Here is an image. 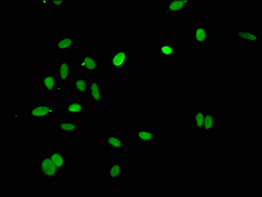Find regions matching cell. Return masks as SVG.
<instances>
[{"mask_svg": "<svg viewBox=\"0 0 262 197\" xmlns=\"http://www.w3.org/2000/svg\"><path fill=\"white\" fill-rule=\"evenodd\" d=\"M87 98L94 104H100L106 100V92L100 79H89Z\"/></svg>", "mask_w": 262, "mask_h": 197, "instance_id": "obj_5", "label": "cell"}, {"mask_svg": "<svg viewBox=\"0 0 262 197\" xmlns=\"http://www.w3.org/2000/svg\"><path fill=\"white\" fill-rule=\"evenodd\" d=\"M62 85L63 84H61L60 85H59L57 91H56V92H58V93H61V92L63 91V89H64V88H63Z\"/></svg>", "mask_w": 262, "mask_h": 197, "instance_id": "obj_25", "label": "cell"}, {"mask_svg": "<svg viewBox=\"0 0 262 197\" xmlns=\"http://www.w3.org/2000/svg\"><path fill=\"white\" fill-rule=\"evenodd\" d=\"M125 167L120 162L110 163L106 170V178L110 181H119L123 179L125 174Z\"/></svg>", "mask_w": 262, "mask_h": 197, "instance_id": "obj_15", "label": "cell"}, {"mask_svg": "<svg viewBox=\"0 0 262 197\" xmlns=\"http://www.w3.org/2000/svg\"><path fill=\"white\" fill-rule=\"evenodd\" d=\"M106 148L112 152H121L125 150V138L115 134L106 136L104 139Z\"/></svg>", "mask_w": 262, "mask_h": 197, "instance_id": "obj_8", "label": "cell"}, {"mask_svg": "<svg viewBox=\"0 0 262 197\" xmlns=\"http://www.w3.org/2000/svg\"><path fill=\"white\" fill-rule=\"evenodd\" d=\"M101 68V62L94 54L85 53L79 58V70L84 71L86 74H95Z\"/></svg>", "mask_w": 262, "mask_h": 197, "instance_id": "obj_4", "label": "cell"}, {"mask_svg": "<svg viewBox=\"0 0 262 197\" xmlns=\"http://www.w3.org/2000/svg\"><path fill=\"white\" fill-rule=\"evenodd\" d=\"M191 3V0H169L163 10V16H180L189 10Z\"/></svg>", "mask_w": 262, "mask_h": 197, "instance_id": "obj_6", "label": "cell"}, {"mask_svg": "<svg viewBox=\"0 0 262 197\" xmlns=\"http://www.w3.org/2000/svg\"><path fill=\"white\" fill-rule=\"evenodd\" d=\"M130 52L125 48H118L110 54L108 58V66L110 77L112 80L119 78L129 64Z\"/></svg>", "mask_w": 262, "mask_h": 197, "instance_id": "obj_1", "label": "cell"}, {"mask_svg": "<svg viewBox=\"0 0 262 197\" xmlns=\"http://www.w3.org/2000/svg\"><path fill=\"white\" fill-rule=\"evenodd\" d=\"M65 114L72 118L84 116L86 113L85 102L84 100H69L64 106Z\"/></svg>", "mask_w": 262, "mask_h": 197, "instance_id": "obj_7", "label": "cell"}, {"mask_svg": "<svg viewBox=\"0 0 262 197\" xmlns=\"http://www.w3.org/2000/svg\"><path fill=\"white\" fill-rule=\"evenodd\" d=\"M73 91L81 96H87L89 89V79L83 76H79L73 79L72 82Z\"/></svg>", "mask_w": 262, "mask_h": 197, "instance_id": "obj_20", "label": "cell"}, {"mask_svg": "<svg viewBox=\"0 0 262 197\" xmlns=\"http://www.w3.org/2000/svg\"><path fill=\"white\" fill-rule=\"evenodd\" d=\"M159 58L165 60H173L179 54V49L173 42H159Z\"/></svg>", "mask_w": 262, "mask_h": 197, "instance_id": "obj_11", "label": "cell"}, {"mask_svg": "<svg viewBox=\"0 0 262 197\" xmlns=\"http://www.w3.org/2000/svg\"><path fill=\"white\" fill-rule=\"evenodd\" d=\"M40 3L41 4L43 7H45V6L49 5L50 0H42V1H40Z\"/></svg>", "mask_w": 262, "mask_h": 197, "instance_id": "obj_23", "label": "cell"}, {"mask_svg": "<svg viewBox=\"0 0 262 197\" xmlns=\"http://www.w3.org/2000/svg\"><path fill=\"white\" fill-rule=\"evenodd\" d=\"M55 110L50 104H39L31 106L29 110V118L33 121H46L54 116Z\"/></svg>", "mask_w": 262, "mask_h": 197, "instance_id": "obj_3", "label": "cell"}, {"mask_svg": "<svg viewBox=\"0 0 262 197\" xmlns=\"http://www.w3.org/2000/svg\"><path fill=\"white\" fill-rule=\"evenodd\" d=\"M42 88L48 94H54L57 91L59 82L57 75L54 73H46L43 74L41 78Z\"/></svg>", "mask_w": 262, "mask_h": 197, "instance_id": "obj_14", "label": "cell"}, {"mask_svg": "<svg viewBox=\"0 0 262 197\" xmlns=\"http://www.w3.org/2000/svg\"><path fill=\"white\" fill-rule=\"evenodd\" d=\"M56 75L61 84H66L70 81L72 75V68H71V62L68 60L62 58L59 62Z\"/></svg>", "mask_w": 262, "mask_h": 197, "instance_id": "obj_10", "label": "cell"}, {"mask_svg": "<svg viewBox=\"0 0 262 197\" xmlns=\"http://www.w3.org/2000/svg\"><path fill=\"white\" fill-rule=\"evenodd\" d=\"M66 0H50V5L54 9L62 10L66 4Z\"/></svg>", "mask_w": 262, "mask_h": 197, "instance_id": "obj_22", "label": "cell"}, {"mask_svg": "<svg viewBox=\"0 0 262 197\" xmlns=\"http://www.w3.org/2000/svg\"><path fill=\"white\" fill-rule=\"evenodd\" d=\"M17 114H18V112H16L14 114V115H13L12 119H14L15 120H19L21 118H22L21 114H19L18 116Z\"/></svg>", "mask_w": 262, "mask_h": 197, "instance_id": "obj_24", "label": "cell"}, {"mask_svg": "<svg viewBox=\"0 0 262 197\" xmlns=\"http://www.w3.org/2000/svg\"><path fill=\"white\" fill-rule=\"evenodd\" d=\"M48 154L52 162L56 166L61 174L64 173L68 169L69 158L66 152L58 150H54Z\"/></svg>", "mask_w": 262, "mask_h": 197, "instance_id": "obj_9", "label": "cell"}, {"mask_svg": "<svg viewBox=\"0 0 262 197\" xmlns=\"http://www.w3.org/2000/svg\"><path fill=\"white\" fill-rule=\"evenodd\" d=\"M135 139L138 142L142 144H149L154 142L157 139L156 132L152 129H137L135 133Z\"/></svg>", "mask_w": 262, "mask_h": 197, "instance_id": "obj_17", "label": "cell"}, {"mask_svg": "<svg viewBox=\"0 0 262 197\" xmlns=\"http://www.w3.org/2000/svg\"><path fill=\"white\" fill-rule=\"evenodd\" d=\"M205 114V110H197L192 113V122H193L195 131L202 133Z\"/></svg>", "mask_w": 262, "mask_h": 197, "instance_id": "obj_21", "label": "cell"}, {"mask_svg": "<svg viewBox=\"0 0 262 197\" xmlns=\"http://www.w3.org/2000/svg\"><path fill=\"white\" fill-rule=\"evenodd\" d=\"M235 39L238 42L258 44L260 42L261 36L255 31L243 29L235 32Z\"/></svg>", "mask_w": 262, "mask_h": 197, "instance_id": "obj_13", "label": "cell"}, {"mask_svg": "<svg viewBox=\"0 0 262 197\" xmlns=\"http://www.w3.org/2000/svg\"><path fill=\"white\" fill-rule=\"evenodd\" d=\"M192 39L197 46L206 45L210 42V31L206 26H195L192 34Z\"/></svg>", "mask_w": 262, "mask_h": 197, "instance_id": "obj_12", "label": "cell"}, {"mask_svg": "<svg viewBox=\"0 0 262 197\" xmlns=\"http://www.w3.org/2000/svg\"><path fill=\"white\" fill-rule=\"evenodd\" d=\"M58 130L61 134L70 136L78 133L80 130V123L78 121L62 120L58 122Z\"/></svg>", "mask_w": 262, "mask_h": 197, "instance_id": "obj_16", "label": "cell"}, {"mask_svg": "<svg viewBox=\"0 0 262 197\" xmlns=\"http://www.w3.org/2000/svg\"><path fill=\"white\" fill-rule=\"evenodd\" d=\"M37 170L40 177L49 181L58 180L61 174L60 172L52 162L48 154L38 160Z\"/></svg>", "mask_w": 262, "mask_h": 197, "instance_id": "obj_2", "label": "cell"}, {"mask_svg": "<svg viewBox=\"0 0 262 197\" xmlns=\"http://www.w3.org/2000/svg\"><path fill=\"white\" fill-rule=\"evenodd\" d=\"M75 47V38L72 36H60L56 40V51L58 53H66Z\"/></svg>", "mask_w": 262, "mask_h": 197, "instance_id": "obj_19", "label": "cell"}, {"mask_svg": "<svg viewBox=\"0 0 262 197\" xmlns=\"http://www.w3.org/2000/svg\"><path fill=\"white\" fill-rule=\"evenodd\" d=\"M217 124L216 113L211 110L205 111L202 133L205 135H210V134L214 133L216 131Z\"/></svg>", "mask_w": 262, "mask_h": 197, "instance_id": "obj_18", "label": "cell"}]
</instances>
